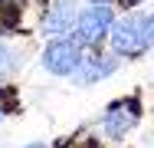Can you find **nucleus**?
I'll return each mask as SVG.
<instances>
[{"mask_svg":"<svg viewBox=\"0 0 154 148\" xmlns=\"http://www.w3.org/2000/svg\"><path fill=\"white\" fill-rule=\"evenodd\" d=\"M112 23H115V10H112L108 3H89V7H82V10L75 13L72 40H75L82 50H95V46L108 36Z\"/></svg>","mask_w":154,"mask_h":148,"instance_id":"nucleus-1","label":"nucleus"},{"mask_svg":"<svg viewBox=\"0 0 154 148\" xmlns=\"http://www.w3.org/2000/svg\"><path fill=\"white\" fill-rule=\"evenodd\" d=\"M108 43H112V53H115V56L138 59L151 46L144 17H122V20H115L112 30H108Z\"/></svg>","mask_w":154,"mask_h":148,"instance_id":"nucleus-2","label":"nucleus"},{"mask_svg":"<svg viewBox=\"0 0 154 148\" xmlns=\"http://www.w3.org/2000/svg\"><path fill=\"white\" fill-rule=\"evenodd\" d=\"M82 63V46L72 40V36H56L49 40V46L43 50V69L49 76H72Z\"/></svg>","mask_w":154,"mask_h":148,"instance_id":"nucleus-3","label":"nucleus"},{"mask_svg":"<svg viewBox=\"0 0 154 148\" xmlns=\"http://www.w3.org/2000/svg\"><path fill=\"white\" fill-rule=\"evenodd\" d=\"M141 122V109H138V99H122V102H112L102 115V132L105 138L112 142H122L128 132H134V125Z\"/></svg>","mask_w":154,"mask_h":148,"instance_id":"nucleus-4","label":"nucleus"},{"mask_svg":"<svg viewBox=\"0 0 154 148\" xmlns=\"http://www.w3.org/2000/svg\"><path fill=\"white\" fill-rule=\"evenodd\" d=\"M115 69H118V59H115V56L89 53V56H82L79 69L72 72V79H75V86H95V82L108 79V76H112Z\"/></svg>","mask_w":154,"mask_h":148,"instance_id":"nucleus-5","label":"nucleus"},{"mask_svg":"<svg viewBox=\"0 0 154 148\" xmlns=\"http://www.w3.org/2000/svg\"><path fill=\"white\" fill-rule=\"evenodd\" d=\"M75 0H49L46 13H43V33L49 36H66L75 27Z\"/></svg>","mask_w":154,"mask_h":148,"instance_id":"nucleus-6","label":"nucleus"},{"mask_svg":"<svg viewBox=\"0 0 154 148\" xmlns=\"http://www.w3.org/2000/svg\"><path fill=\"white\" fill-rule=\"evenodd\" d=\"M20 66V56L13 53V46H7L3 40H0V76H7V72H13Z\"/></svg>","mask_w":154,"mask_h":148,"instance_id":"nucleus-7","label":"nucleus"},{"mask_svg":"<svg viewBox=\"0 0 154 148\" xmlns=\"http://www.w3.org/2000/svg\"><path fill=\"white\" fill-rule=\"evenodd\" d=\"M144 23H148V40L154 46V13H144Z\"/></svg>","mask_w":154,"mask_h":148,"instance_id":"nucleus-8","label":"nucleus"},{"mask_svg":"<svg viewBox=\"0 0 154 148\" xmlns=\"http://www.w3.org/2000/svg\"><path fill=\"white\" fill-rule=\"evenodd\" d=\"M125 7H134V3H144V0H122Z\"/></svg>","mask_w":154,"mask_h":148,"instance_id":"nucleus-9","label":"nucleus"},{"mask_svg":"<svg viewBox=\"0 0 154 148\" xmlns=\"http://www.w3.org/2000/svg\"><path fill=\"white\" fill-rule=\"evenodd\" d=\"M30 148H46V145H39V142H33V145H30Z\"/></svg>","mask_w":154,"mask_h":148,"instance_id":"nucleus-10","label":"nucleus"},{"mask_svg":"<svg viewBox=\"0 0 154 148\" xmlns=\"http://www.w3.org/2000/svg\"><path fill=\"white\" fill-rule=\"evenodd\" d=\"M89 3H108V0H89Z\"/></svg>","mask_w":154,"mask_h":148,"instance_id":"nucleus-11","label":"nucleus"},{"mask_svg":"<svg viewBox=\"0 0 154 148\" xmlns=\"http://www.w3.org/2000/svg\"><path fill=\"white\" fill-rule=\"evenodd\" d=\"M0 122H3V109H0Z\"/></svg>","mask_w":154,"mask_h":148,"instance_id":"nucleus-12","label":"nucleus"}]
</instances>
